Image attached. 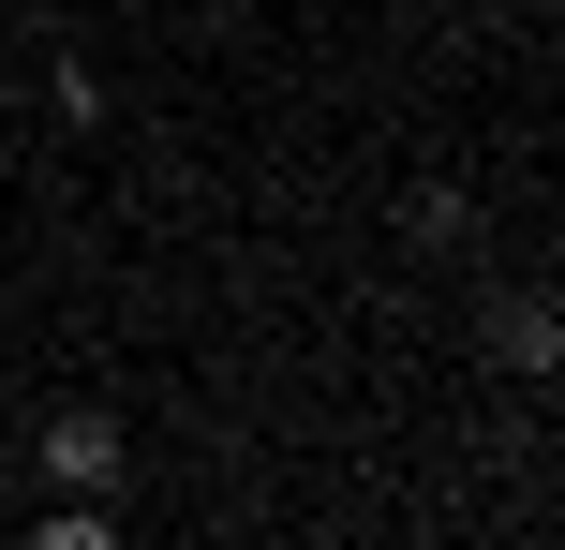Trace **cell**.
Listing matches in <instances>:
<instances>
[{
  "label": "cell",
  "instance_id": "cell-1",
  "mask_svg": "<svg viewBox=\"0 0 565 550\" xmlns=\"http://www.w3.org/2000/svg\"><path fill=\"white\" fill-rule=\"evenodd\" d=\"M30 462L60 476V492H119V417H45V446Z\"/></svg>",
  "mask_w": 565,
  "mask_h": 550
},
{
  "label": "cell",
  "instance_id": "cell-2",
  "mask_svg": "<svg viewBox=\"0 0 565 550\" xmlns=\"http://www.w3.org/2000/svg\"><path fill=\"white\" fill-rule=\"evenodd\" d=\"M0 506H15V462H0Z\"/></svg>",
  "mask_w": 565,
  "mask_h": 550
}]
</instances>
